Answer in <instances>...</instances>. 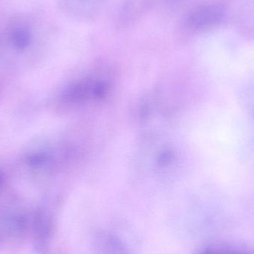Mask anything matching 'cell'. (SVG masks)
I'll list each match as a JSON object with an SVG mask.
<instances>
[{"instance_id": "obj_5", "label": "cell", "mask_w": 254, "mask_h": 254, "mask_svg": "<svg viewBox=\"0 0 254 254\" xmlns=\"http://www.w3.org/2000/svg\"><path fill=\"white\" fill-rule=\"evenodd\" d=\"M151 1H157V2L163 3V4H170V3L179 2L182 0H151Z\"/></svg>"}, {"instance_id": "obj_6", "label": "cell", "mask_w": 254, "mask_h": 254, "mask_svg": "<svg viewBox=\"0 0 254 254\" xmlns=\"http://www.w3.org/2000/svg\"><path fill=\"white\" fill-rule=\"evenodd\" d=\"M4 182V175L3 172L0 170V188L2 187L3 184Z\"/></svg>"}, {"instance_id": "obj_4", "label": "cell", "mask_w": 254, "mask_h": 254, "mask_svg": "<svg viewBox=\"0 0 254 254\" xmlns=\"http://www.w3.org/2000/svg\"><path fill=\"white\" fill-rule=\"evenodd\" d=\"M204 254H249L246 251L237 250V249H225V250H215L210 249L204 252Z\"/></svg>"}, {"instance_id": "obj_1", "label": "cell", "mask_w": 254, "mask_h": 254, "mask_svg": "<svg viewBox=\"0 0 254 254\" xmlns=\"http://www.w3.org/2000/svg\"><path fill=\"white\" fill-rule=\"evenodd\" d=\"M50 27L40 12L22 10L0 24V68H24L35 64L49 41Z\"/></svg>"}, {"instance_id": "obj_3", "label": "cell", "mask_w": 254, "mask_h": 254, "mask_svg": "<svg viewBox=\"0 0 254 254\" xmlns=\"http://www.w3.org/2000/svg\"><path fill=\"white\" fill-rule=\"evenodd\" d=\"M92 0H58V4L63 11L74 13L77 5H87Z\"/></svg>"}, {"instance_id": "obj_2", "label": "cell", "mask_w": 254, "mask_h": 254, "mask_svg": "<svg viewBox=\"0 0 254 254\" xmlns=\"http://www.w3.org/2000/svg\"><path fill=\"white\" fill-rule=\"evenodd\" d=\"M227 16L224 4L218 1H207L191 8L185 18V25L193 32H209L223 24Z\"/></svg>"}]
</instances>
